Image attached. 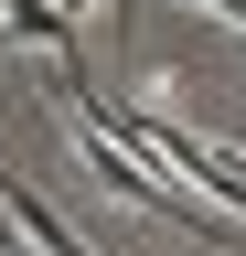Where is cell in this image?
<instances>
[{"instance_id":"2","label":"cell","mask_w":246,"mask_h":256,"mask_svg":"<svg viewBox=\"0 0 246 256\" xmlns=\"http://www.w3.org/2000/svg\"><path fill=\"white\" fill-rule=\"evenodd\" d=\"M0 214H11V224H22V235H33V246H43V256H97V246H86V235H75V224H65V214H54V203H43V192H22V171H0Z\"/></svg>"},{"instance_id":"1","label":"cell","mask_w":246,"mask_h":256,"mask_svg":"<svg viewBox=\"0 0 246 256\" xmlns=\"http://www.w3.org/2000/svg\"><path fill=\"white\" fill-rule=\"evenodd\" d=\"M0 32H11V43H33V54H54V64H75L86 11H65V0H0Z\"/></svg>"},{"instance_id":"4","label":"cell","mask_w":246,"mask_h":256,"mask_svg":"<svg viewBox=\"0 0 246 256\" xmlns=\"http://www.w3.org/2000/svg\"><path fill=\"white\" fill-rule=\"evenodd\" d=\"M107 22H118V0H107Z\"/></svg>"},{"instance_id":"3","label":"cell","mask_w":246,"mask_h":256,"mask_svg":"<svg viewBox=\"0 0 246 256\" xmlns=\"http://www.w3.org/2000/svg\"><path fill=\"white\" fill-rule=\"evenodd\" d=\"M65 11H97V0H65Z\"/></svg>"}]
</instances>
